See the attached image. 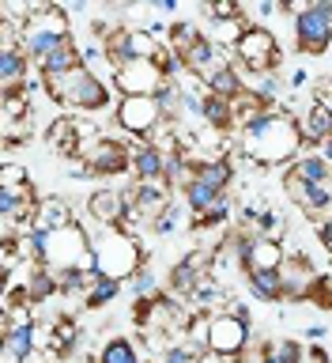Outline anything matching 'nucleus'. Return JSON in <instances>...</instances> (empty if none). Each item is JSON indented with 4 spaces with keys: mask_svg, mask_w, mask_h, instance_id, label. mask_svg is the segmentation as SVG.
Returning a JSON list of instances; mask_svg holds the SVG:
<instances>
[{
    "mask_svg": "<svg viewBox=\"0 0 332 363\" xmlns=\"http://www.w3.org/2000/svg\"><path fill=\"white\" fill-rule=\"evenodd\" d=\"M42 87L53 102H61L68 110H84V113H98L110 106V91L106 84L91 72V68H76V72L64 76H42Z\"/></svg>",
    "mask_w": 332,
    "mask_h": 363,
    "instance_id": "20e7f679",
    "label": "nucleus"
},
{
    "mask_svg": "<svg viewBox=\"0 0 332 363\" xmlns=\"http://www.w3.org/2000/svg\"><path fill=\"white\" fill-rule=\"evenodd\" d=\"M200 178L208 182L215 193H227L234 182V163L231 159H212V163H200Z\"/></svg>",
    "mask_w": 332,
    "mask_h": 363,
    "instance_id": "a878e982",
    "label": "nucleus"
},
{
    "mask_svg": "<svg viewBox=\"0 0 332 363\" xmlns=\"http://www.w3.org/2000/svg\"><path fill=\"white\" fill-rule=\"evenodd\" d=\"M200 38H204V30L197 27V23L178 19V23H170V38H166V45H170V53H174V57H185Z\"/></svg>",
    "mask_w": 332,
    "mask_h": 363,
    "instance_id": "b1692460",
    "label": "nucleus"
},
{
    "mask_svg": "<svg viewBox=\"0 0 332 363\" xmlns=\"http://www.w3.org/2000/svg\"><path fill=\"white\" fill-rule=\"evenodd\" d=\"M272 356H276L280 363H306V345L294 340V337H283V340L272 345Z\"/></svg>",
    "mask_w": 332,
    "mask_h": 363,
    "instance_id": "c85d7f7f",
    "label": "nucleus"
},
{
    "mask_svg": "<svg viewBox=\"0 0 332 363\" xmlns=\"http://www.w3.org/2000/svg\"><path fill=\"white\" fill-rule=\"evenodd\" d=\"M30 186V174L23 163H4L0 167V189H27Z\"/></svg>",
    "mask_w": 332,
    "mask_h": 363,
    "instance_id": "c756f323",
    "label": "nucleus"
},
{
    "mask_svg": "<svg viewBox=\"0 0 332 363\" xmlns=\"http://www.w3.org/2000/svg\"><path fill=\"white\" fill-rule=\"evenodd\" d=\"M314 102L332 113V79H317V84H314Z\"/></svg>",
    "mask_w": 332,
    "mask_h": 363,
    "instance_id": "c9c22d12",
    "label": "nucleus"
},
{
    "mask_svg": "<svg viewBox=\"0 0 332 363\" xmlns=\"http://www.w3.org/2000/svg\"><path fill=\"white\" fill-rule=\"evenodd\" d=\"M76 68H84V50L76 45V38H68L42 61V76H64V72H76Z\"/></svg>",
    "mask_w": 332,
    "mask_h": 363,
    "instance_id": "f3484780",
    "label": "nucleus"
},
{
    "mask_svg": "<svg viewBox=\"0 0 332 363\" xmlns=\"http://www.w3.org/2000/svg\"><path fill=\"white\" fill-rule=\"evenodd\" d=\"M98 363H140V356H136V345L129 337H110L98 352Z\"/></svg>",
    "mask_w": 332,
    "mask_h": 363,
    "instance_id": "cd10ccee",
    "label": "nucleus"
},
{
    "mask_svg": "<svg viewBox=\"0 0 332 363\" xmlns=\"http://www.w3.org/2000/svg\"><path fill=\"white\" fill-rule=\"evenodd\" d=\"M72 223H76L72 204L61 201V197H45L42 208H38V223H34V227H42V231H61V227H72Z\"/></svg>",
    "mask_w": 332,
    "mask_h": 363,
    "instance_id": "412c9836",
    "label": "nucleus"
},
{
    "mask_svg": "<svg viewBox=\"0 0 332 363\" xmlns=\"http://www.w3.org/2000/svg\"><path fill=\"white\" fill-rule=\"evenodd\" d=\"M306 140H302V125L283 110H268L253 129L242 133V147L257 159L261 167H276V163H287V159L299 152Z\"/></svg>",
    "mask_w": 332,
    "mask_h": 363,
    "instance_id": "f257e3e1",
    "label": "nucleus"
},
{
    "mask_svg": "<svg viewBox=\"0 0 332 363\" xmlns=\"http://www.w3.org/2000/svg\"><path fill=\"white\" fill-rule=\"evenodd\" d=\"M163 363H197V356H193L185 345H178V348H170L166 356H163Z\"/></svg>",
    "mask_w": 332,
    "mask_h": 363,
    "instance_id": "e433bc0d",
    "label": "nucleus"
},
{
    "mask_svg": "<svg viewBox=\"0 0 332 363\" xmlns=\"http://www.w3.org/2000/svg\"><path fill=\"white\" fill-rule=\"evenodd\" d=\"M246 288L257 303H287L283 299V277L280 272H246Z\"/></svg>",
    "mask_w": 332,
    "mask_h": 363,
    "instance_id": "aec40b11",
    "label": "nucleus"
},
{
    "mask_svg": "<svg viewBox=\"0 0 332 363\" xmlns=\"http://www.w3.org/2000/svg\"><path fill=\"white\" fill-rule=\"evenodd\" d=\"M283 257H287V246H283L280 238H265V235H257L253 254H249V261H246V272H280Z\"/></svg>",
    "mask_w": 332,
    "mask_h": 363,
    "instance_id": "dca6fc26",
    "label": "nucleus"
},
{
    "mask_svg": "<svg viewBox=\"0 0 332 363\" xmlns=\"http://www.w3.org/2000/svg\"><path fill=\"white\" fill-rule=\"evenodd\" d=\"M280 277H283V299L299 303V299H310V291H314V284L321 272H317V265L302 254V250H287V257H283V265H280Z\"/></svg>",
    "mask_w": 332,
    "mask_h": 363,
    "instance_id": "9b49d317",
    "label": "nucleus"
},
{
    "mask_svg": "<svg viewBox=\"0 0 332 363\" xmlns=\"http://www.w3.org/2000/svg\"><path fill=\"white\" fill-rule=\"evenodd\" d=\"M159 363H163V359H159Z\"/></svg>",
    "mask_w": 332,
    "mask_h": 363,
    "instance_id": "a19ab883",
    "label": "nucleus"
},
{
    "mask_svg": "<svg viewBox=\"0 0 332 363\" xmlns=\"http://www.w3.org/2000/svg\"><path fill=\"white\" fill-rule=\"evenodd\" d=\"M79 159L87 163L91 178H118L125 170H132V147L121 144L118 136H98V140L84 144Z\"/></svg>",
    "mask_w": 332,
    "mask_h": 363,
    "instance_id": "1a4fd4ad",
    "label": "nucleus"
},
{
    "mask_svg": "<svg viewBox=\"0 0 332 363\" xmlns=\"http://www.w3.org/2000/svg\"><path fill=\"white\" fill-rule=\"evenodd\" d=\"M140 363H155V359H140Z\"/></svg>",
    "mask_w": 332,
    "mask_h": 363,
    "instance_id": "ea45409f",
    "label": "nucleus"
},
{
    "mask_svg": "<svg viewBox=\"0 0 332 363\" xmlns=\"http://www.w3.org/2000/svg\"><path fill=\"white\" fill-rule=\"evenodd\" d=\"M234 68L242 76H265V72H280L283 65V53L276 45V34L268 27H261V23H249V30L238 38L234 45Z\"/></svg>",
    "mask_w": 332,
    "mask_h": 363,
    "instance_id": "423d86ee",
    "label": "nucleus"
},
{
    "mask_svg": "<svg viewBox=\"0 0 332 363\" xmlns=\"http://www.w3.org/2000/svg\"><path fill=\"white\" fill-rule=\"evenodd\" d=\"M249 322H242V318H234V314H212V337H208V348L215 352V356H227V359H234V356H242V352L253 345L249 340Z\"/></svg>",
    "mask_w": 332,
    "mask_h": 363,
    "instance_id": "9d476101",
    "label": "nucleus"
},
{
    "mask_svg": "<svg viewBox=\"0 0 332 363\" xmlns=\"http://www.w3.org/2000/svg\"><path fill=\"white\" fill-rule=\"evenodd\" d=\"M204 280H208V277H200L197 269L185 265V261H178V265L170 269V291H174L178 299H193V291H197Z\"/></svg>",
    "mask_w": 332,
    "mask_h": 363,
    "instance_id": "393cba45",
    "label": "nucleus"
},
{
    "mask_svg": "<svg viewBox=\"0 0 332 363\" xmlns=\"http://www.w3.org/2000/svg\"><path fill=\"white\" fill-rule=\"evenodd\" d=\"M227 216H231V197H227V193H223V197L215 201L208 212L193 220V227H219V223H227Z\"/></svg>",
    "mask_w": 332,
    "mask_h": 363,
    "instance_id": "7c9ffc66",
    "label": "nucleus"
},
{
    "mask_svg": "<svg viewBox=\"0 0 332 363\" xmlns=\"http://www.w3.org/2000/svg\"><path fill=\"white\" fill-rule=\"evenodd\" d=\"M113 121H118L129 136H136V140H151V133L166 121V113H163L159 95H129V99L118 102Z\"/></svg>",
    "mask_w": 332,
    "mask_h": 363,
    "instance_id": "6e6552de",
    "label": "nucleus"
},
{
    "mask_svg": "<svg viewBox=\"0 0 332 363\" xmlns=\"http://www.w3.org/2000/svg\"><path fill=\"white\" fill-rule=\"evenodd\" d=\"M287 167L306 182V186H332V167L321 155H299V159H291Z\"/></svg>",
    "mask_w": 332,
    "mask_h": 363,
    "instance_id": "4be33fe9",
    "label": "nucleus"
},
{
    "mask_svg": "<svg viewBox=\"0 0 332 363\" xmlns=\"http://www.w3.org/2000/svg\"><path fill=\"white\" fill-rule=\"evenodd\" d=\"M125 212H129V193L118 186H102L87 197V220L95 227H121Z\"/></svg>",
    "mask_w": 332,
    "mask_h": 363,
    "instance_id": "ddd939ff",
    "label": "nucleus"
},
{
    "mask_svg": "<svg viewBox=\"0 0 332 363\" xmlns=\"http://www.w3.org/2000/svg\"><path fill=\"white\" fill-rule=\"evenodd\" d=\"M132 178L136 182H166V155L151 144L136 140L132 144Z\"/></svg>",
    "mask_w": 332,
    "mask_h": 363,
    "instance_id": "2eb2a0df",
    "label": "nucleus"
},
{
    "mask_svg": "<svg viewBox=\"0 0 332 363\" xmlns=\"http://www.w3.org/2000/svg\"><path fill=\"white\" fill-rule=\"evenodd\" d=\"M68 38H72V23H68V11L57 8V4H34L30 23L19 30V50L42 68L45 57H50L57 45H64Z\"/></svg>",
    "mask_w": 332,
    "mask_h": 363,
    "instance_id": "7ed1b4c3",
    "label": "nucleus"
},
{
    "mask_svg": "<svg viewBox=\"0 0 332 363\" xmlns=\"http://www.w3.org/2000/svg\"><path fill=\"white\" fill-rule=\"evenodd\" d=\"M310 303L317 306V311H332V272H321L310 291Z\"/></svg>",
    "mask_w": 332,
    "mask_h": 363,
    "instance_id": "2f4dec72",
    "label": "nucleus"
},
{
    "mask_svg": "<svg viewBox=\"0 0 332 363\" xmlns=\"http://www.w3.org/2000/svg\"><path fill=\"white\" fill-rule=\"evenodd\" d=\"M132 291H136V299H155L159 295V280H155V272L151 269H140L132 277Z\"/></svg>",
    "mask_w": 332,
    "mask_h": 363,
    "instance_id": "473e14b6",
    "label": "nucleus"
},
{
    "mask_svg": "<svg viewBox=\"0 0 332 363\" xmlns=\"http://www.w3.org/2000/svg\"><path fill=\"white\" fill-rule=\"evenodd\" d=\"M219 197H223V193H215V189L208 186V182H204V178L197 174V182H193V186L185 189V204H189L193 220H197V216H204V212H208V208H212V204L219 201Z\"/></svg>",
    "mask_w": 332,
    "mask_h": 363,
    "instance_id": "bb28decb",
    "label": "nucleus"
},
{
    "mask_svg": "<svg viewBox=\"0 0 332 363\" xmlns=\"http://www.w3.org/2000/svg\"><path fill=\"white\" fill-rule=\"evenodd\" d=\"M91 257H95V272L113 280H132L144 269V250L136 246V235L121 231V227H98L91 235Z\"/></svg>",
    "mask_w": 332,
    "mask_h": 363,
    "instance_id": "f03ea898",
    "label": "nucleus"
},
{
    "mask_svg": "<svg viewBox=\"0 0 332 363\" xmlns=\"http://www.w3.org/2000/svg\"><path fill=\"white\" fill-rule=\"evenodd\" d=\"M291 30H294V50L299 53L325 57L332 45V0H317L310 8H299Z\"/></svg>",
    "mask_w": 332,
    "mask_h": 363,
    "instance_id": "0eeeda50",
    "label": "nucleus"
},
{
    "mask_svg": "<svg viewBox=\"0 0 332 363\" xmlns=\"http://www.w3.org/2000/svg\"><path fill=\"white\" fill-rule=\"evenodd\" d=\"M181 227V216H178V208H166L159 220L151 223V235H170V231H178Z\"/></svg>",
    "mask_w": 332,
    "mask_h": 363,
    "instance_id": "f704fd0d",
    "label": "nucleus"
},
{
    "mask_svg": "<svg viewBox=\"0 0 332 363\" xmlns=\"http://www.w3.org/2000/svg\"><path fill=\"white\" fill-rule=\"evenodd\" d=\"M302 140L306 144H328L332 140V113L325 106H317V102H310V110L302 113Z\"/></svg>",
    "mask_w": 332,
    "mask_h": 363,
    "instance_id": "6ab92c4d",
    "label": "nucleus"
},
{
    "mask_svg": "<svg viewBox=\"0 0 332 363\" xmlns=\"http://www.w3.org/2000/svg\"><path fill=\"white\" fill-rule=\"evenodd\" d=\"M84 363H98V356H95V359H91V356H87V359H84Z\"/></svg>",
    "mask_w": 332,
    "mask_h": 363,
    "instance_id": "58836bf2",
    "label": "nucleus"
},
{
    "mask_svg": "<svg viewBox=\"0 0 332 363\" xmlns=\"http://www.w3.org/2000/svg\"><path fill=\"white\" fill-rule=\"evenodd\" d=\"M306 363H332V359L321 345H314V348H306Z\"/></svg>",
    "mask_w": 332,
    "mask_h": 363,
    "instance_id": "4c0bfd02",
    "label": "nucleus"
},
{
    "mask_svg": "<svg viewBox=\"0 0 332 363\" xmlns=\"http://www.w3.org/2000/svg\"><path fill=\"white\" fill-rule=\"evenodd\" d=\"M118 295H121V280H113V277H98L91 280V288L84 295V306L87 311H102V306H110V303H118Z\"/></svg>",
    "mask_w": 332,
    "mask_h": 363,
    "instance_id": "5701e85b",
    "label": "nucleus"
},
{
    "mask_svg": "<svg viewBox=\"0 0 332 363\" xmlns=\"http://www.w3.org/2000/svg\"><path fill=\"white\" fill-rule=\"evenodd\" d=\"M79 345V329L72 318H57L50 322V348H45V356H57V359H68Z\"/></svg>",
    "mask_w": 332,
    "mask_h": 363,
    "instance_id": "a211bd4d",
    "label": "nucleus"
},
{
    "mask_svg": "<svg viewBox=\"0 0 332 363\" xmlns=\"http://www.w3.org/2000/svg\"><path fill=\"white\" fill-rule=\"evenodd\" d=\"M0 84H4V95H16V91L30 95V57L23 50H0Z\"/></svg>",
    "mask_w": 332,
    "mask_h": 363,
    "instance_id": "4468645a",
    "label": "nucleus"
},
{
    "mask_svg": "<svg viewBox=\"0 0 332 363\" xmlns=\"http://www.w3.org/2000/svg\"><path fill=\"white\" fill-rule=\"evenodd\" d=\"M42 265L53 269V272H64V269H84V272H91V269H95L87 227H84V223H72V227H61V231H45Z\"/></svg>",
    "mask_w": 332,
    "mask_h": 363,
    "instance_id": "39448f33",
    "label": "nucleus"
},
{
    "mask_svg": "<svg viewBox=\"0 0 332 363\" xmlns=\"http://www.w3.org/2000/svg\"><path fill=\"white\" fill-rule=\"evenodd\" d=\"M113 84H118V95L129 99V95H159L170 79L163 76V68L155 61H132L129 68L113 72Z\"/></svg>",
    "mask_w": 332,
    "mask_h": 363,
    "instance_id": "f8f14e48",
    "label": "nucleus"
},
{
    "mask_svg": "<svg viewBox=\"0 0 332 363\" xmlns=\"http://www.w3.org/2000/svg\"><path fill=\"white\" fill-rule=\"evenodd\" d=\"M208 19H246V8L242 4H231V0H219V4H208L204 8Z\"/></svg>",
    "mask_w": 332,
    "mask_h": 363,
    "instance_id": "72a5a7b5",
    "label": "nucleus"
}]
</instances>
